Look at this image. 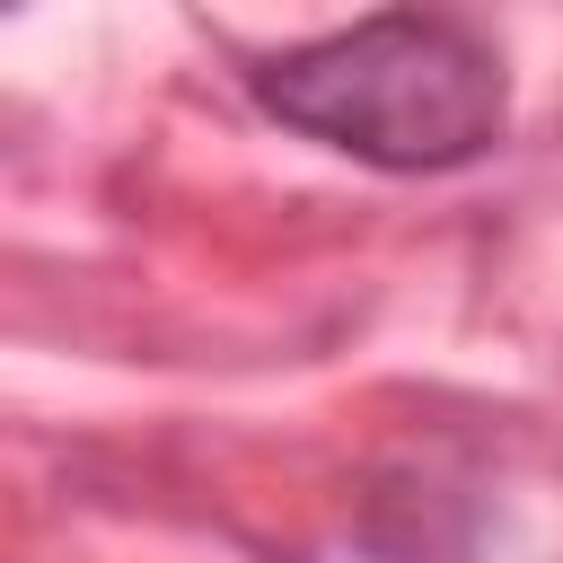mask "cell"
Masks as SVG:
<instances>
[{
    "label": "cell",
    "mask_w": 563,
    "mask_h": 563,
    "mask_svg": "<svg viewBox=\"0 0 563 563\" xmlns=\"http://www.w3.org/2000/svg\"><path fill=\"white\" fill-rule=\"evenodd\" d=\"M255 97L290 132L396 176L484 158L510 114L501 53L466 18H431V9H387L299 53H273L255 70Z\"/></svg>",
    "instance_id": "6da1fadb"
}]
</instances>
